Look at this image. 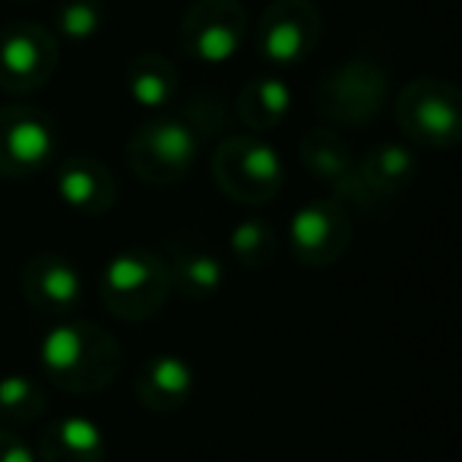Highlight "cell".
Segmentation results:
<instances>
[{
  "label": "cell",
  "instance_id": "30bf717a",
  "mask_svg": "<svg viewBox=\"0 0 462 462\" xmlns=\"http://www.w3.org/2000/svg\"><path fill=\"white\" fill-rule=\"evenodd\" d=\"M60 67V42L51 29L29 20L0 26V92L29 96L54 79Z\"/></svg>",
  "mask_w": 462,
  "mask_h": 462
},
{
  "label": "cell",
  "instance_id": "ba28073f",
  "mask_svg": "<svg viewBox=\"0 0 462 462\" xmlns=\"http://www.w3.org/2000/svg\"><path fill=\"white\" fill-rule=\"evenodd\" d=\"M323 39V14L314 0H270L254 26L257 54L273 70H291L314 58Z\"/></svg>",
  "mask_w": 462,
  "mask_h": 462
},
{
  "label": "cell",
  "instance_id": "3957f363",
  "mask_svg": "<svg viewBox=\"0 0 462 462\" xmlns=\"http://www.w3.org/2000/svg\"><path fill=\"white\" fill-rule=\"evenodd\" d=\"M402 136L418 149H453L462 140V92L443 77H415L393 102Z\"/></svg>",
  "mask_w": 462,
  "mask_h": 462
},
{
  "label": "cell",
  "instance_id": "ffe728a7",
  "mask_svg": "<svg viewBox=\"0 0 462 462\" xmlns=\"http://www.w3.org/2000/svg\"><path fill=\"white\" fill-rule=\"evenodd\" d=\"M298 159H301V168L310 178L320 180V184H329L333 190L342 184V178H346L355 165V155H352V149H348L346 136L336 127H327V124H323V127H310L308 134L301 136V143H298Z\"/></svg>",
  "mask_w": 462,
  "mask_h": 462
},
{
  "label": "cell",
  "instance_id": "52a82bcc",
  "mask_svg": "<svg viewBox=\"0 0 462 462\" xmlns=\"http://www.w3.org/2000/svg\"><path fill=\"white\" fill-rule=\"evenodd\" d=\"M60 146L58 121L29 102L0 105V180L42 174Z\"/></svg>",
  "mask_w": 462,
  "mask_h": 462
},
{
  "label": "cell",
  "instance_id": "d6986e66",
  "mask_svg": "<svg viewBox=\"0 0 462 462\" xmlns=\"http://www.w3.org/2000/svg\"><path fill=\"white\" fill-rule=\"evenodd\" d=\"M127 92L140 108L162 111L178 98V67L159 51H140L127 64Z\"/></svg>",
  "mask_w": 462,
  "mask_h": 462
},
{
  "label": "cell",
  "instance_id": "9c48e42d",
  "mask_svg": "<svg viewBox=\"0 0 462 462\" xmlns=\"http://www.w3.org/2000/svg\"><path fill=\"white\" fill-rule=\"evenodd\" d=\"M247 29L251 16L241 0H190V7L180 16L178 42L190 60L222 67L238 58Z\"/></svg>",
  "mask_w": 462,
  "mask_h": 462
},
{
  "label": "cell",
  "instance_id": "8992f818",
  "mask_svg": "<svg viewBox=\"0 0 462 462\" xmlns=\"http://www.w3.org/2000/svg\"><path fill=\"white\" fill-rule=\"evenodd\" d=\"M390 98V77L371 58L342 60L327 70L314 89V108L336 127H365L377 121Z\"/></svg>",
  "mask_w": 462,
  "mask_h": 462
},
{
  "label": "cell",
  "instance_id": "8fae6325",
  "mask_svg": "<svg viewBox=\"0 0 462 462\" xmlns=\"http://www.w3.org/2000/svg\"><path fill=\"white\" fill-rule=\"evenodd\" d=\"M418 174V155L409 143H374L361 159H355L352 171L336 187V199H346L361 209H383L405 187H411Z\"/></svg>",
  "mask_w": 462,
  "mask_h": 462
},
{
  "label": "cell",
  "instance_id": "e0dca14e",
  "mask_svg": "<svg viewBox=\"0 0 462 462\" xmlns=\"http://www.w3.org/2000/svg\"><path fill=\"white\" fill-rule=\"evenodd\" d=\"M168 263L171 291L184 295L187 301H209L225 285V263L206 247L178 245Z\"/></svg>",
  "mask_w": 462,
  "mask_h": 462
},
{
  "label": "cell",
  "instance_id": "44dd1931",
  "mask_svg": "<svg viewBox=\"0 0 462 462\" xmlns=\"http://www.w3.org/2000/svg\"><path fill=\"white\" fill-rule=\"evenodd\" d=\"M48 409V393L29 374H7L0 377V428L20 430L39 421Z\"/></svg>",
  "mask_w": 462,
  "mask_h": 462
},
{
  "label": "cell",
  "instance_id": "d4e9b609",
  "mask_svg": "<svg viewBox=\"0 0 462 462\" xmlns=\"http://www.w3.org/2000/svg\"><path fill=\"white\" fill-rule=\"evenodd\" d=\"M16 4H29V0H16Z\"/></svg>",
  "mask_w": 462,
  "mask_h": 462
},
{
  "label": "cell",
  "instance_id": "277c9868",
  "mask_svg": "<svg viewBox=\"0 0 462 462\" xmlns=\"http://www.w3.org/2000/svg\"><path fill=\"white\" fill-rule=\"evenodd\" d=\"M212 180L235 203H273L285 187V162L260 136H228L212 149Z\"/></svg>",
  "mask_w": 462,
  "mask_h": 462
},
{
  "label": "cell",
  "instance_id": "7c38bea8",
  "mask_svg": "<svg viewBox=\"0 0 462 462\" xmlns=\"http://www.w3.org/2000/svg\"><path fill=\"white\" fill-rule=\"evenodd\" d=\"M289 254L308 270H329L352 245V218L336 197L308 199L289 222Z\"/></svg>",
  "mask_w": 462,
  "mask_h": 462
},
{
  "label": "cell",
  "instance_id": "4fadbf2b",
  "mask_svg": "<svg viewBox=\"0 0 462 462\" xmlns=\"http://www.w3.org/2000/svg\"><path fill=\"white\" fill-rule=\"evenodd\" d=\"M23 298L45 317H67L83 301V276L64 254L42 251L23 266Z\"/></svg>",
  "mask_w": 462,
  "mask_h": 462
},
{
  "label": "cell",
  "instance_id": "9a60e30c",
  "mask_svg": "<svg viewBox=\"0 0 462 462\" xmlns=\"http://www.w3.org/2000/svg\"><path fill=\"white\" fill-rule=\"evenodd\" d=\"M193 386H197L193 367L180 355L162 352L140 365L134 377V396L146 411L171 415V411L184 409L190 402Z\"/></svg>",
  "mask_w": 462,
  "mask_h": 462
},
{
  "label": "cell",
  "instance_id": "2e32d148",
  "mask_svg": "<svg viewBox=\"0 0 462 462\" xmlns=\"http://www.w3.org/2000/svg\"><path fill=\"white\" fill-rule=\"evenodd\" d=\"M35 456L39 462H105L108 440L92 418L64 415L42 430Z\"/></svg>",
  "mask_w": 462,
  "mask_h": 462
},
{
  "label": "cell",
  "instance_id": "7402d4cb",
  "mask_svg": "<svg viewBox=\"0 0 462 462\" xmlns=\"http://www.w3.org/2000/svg\"><path fill=\"white\" fill-rule=\"evenodd\" d=\"M228 251L241 270L260 273L279 257V231L273 228L270 218H245L231 228Z\"/></svg>",
  "mask_w": 462,
  "mask_h": 462
},
{
  "label": "cell",
  "instance_id": "ac0fdd59",
  "mask_svg": "<svg viewBox=\"0 0 462 462\" xmlns=\"http://www.w3.org/2000/svg\"><path fill=\"white\" fill-rule=\"evenodd\" d=\"M238 121L247 130H276L291 115V86L276 73H260L238 92Z\"/></svg>",
  "mask_w": 462,
  "mask_h": 462
},
{
  "label": "cell",
  "instance_id": "5b68a950",
  "mask_svg": "<svg viewBox=\"0 0 462 462\" xmlns=\"http://www.w3.org/2000/svg\"><path fill=\"white\" fill-rule=\"evenodd\" d=\"M199 136L187 117L159 115L143 121L127 140V168L149 187H174L193 171Z\"/></svg>",
  "mask_w": 462,
  "mask_h": 462
},
{
  "label": "cell",
  "instance_id": "603a6c76",
  "mask_svg": "<svg viewBox=\"0 0 462 462\" xmlns=\"http://www.w3.org/2000/svg\"><path fill=\"white\" fill-rule=\"evenodd\" d=\"M108 26L105 0H60L54 7V29L67 42H92Z\"/></svg>",
  "mask_w": 462,
  "mask_h": 462
},
{
  "label": "cell",
  "instance_id": "6da1fadb",
  "mask_svg": "<svg viewBox=\"0 0 462 462\" xmlns=\"http://www.w3.org/2000/svg\"><path fill=\"white\" fill-rule=\"evenodd\" d=\"M45 377L70 396H96L108 390L124 367L121 342L92 320H64L45 333L39 346Z\"/></svg>",
  "mask_w": 462,
  "mask_h": 462
},
{
  "label": "cell",
  "instance_id": "5bb4252c",
  "mask_svg": "<svg viewBox=\"0 0 462 462\" xmlns=\"http://www.w3.org/2000/svg\"><path fill=\"white\" fill-rule=\"evenodd\" d=\"M54 190L60 203L79 216H105L117 206L121 187L105 162L92 155H67L54 165Z\"/></svg>",
  "mask_w": 462,
  "mask_h": 462
},
{
  "label": "cell",
  "instance_id": "cb8c5ba5",
  "mask_svg": "<svg viewBox=\"0 0 462 462\" xmlns=\"http://www.w3.org/2000/svg\"><path fill=\"white\" fill-rule=\"evenodd\" d=\"M0 462H39V456L16 430L0 428Z\"/></svg>",
  "mask_w": 462,
  "mask_h": 462
},
{
  "label": "cell",
  "instance_id": "7a4b0ae2",
  "mask_svg": "<svg viewBox=\"0 0 462 462\" xmlns=\"http://www.w3.org/2000/svg\"><path fill=\"white\" fill-rule=\"evenodd\" d=\"M98 295L111 317L146 323L159 317L171 295V276L162 254L149 247H124L105 263Z\"/></svg>",
  "mask_w": 462,
  "mask_h": 462
}]
</instances>
